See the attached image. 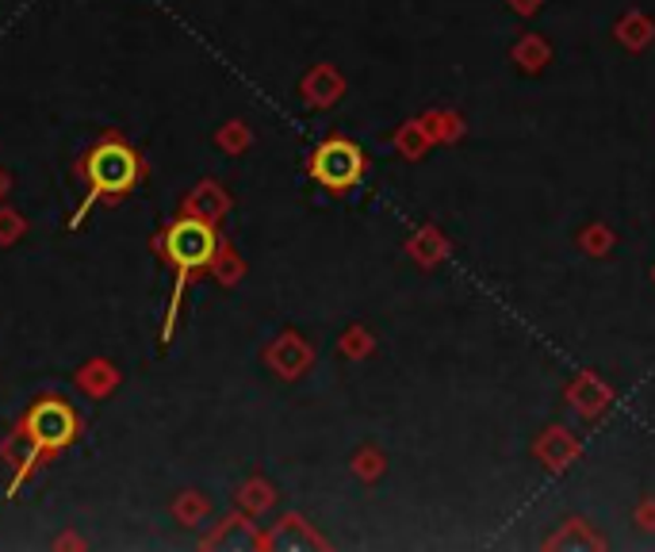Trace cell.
<instances>
[{
  "label": "cell",
  "mask_w": 655,
  "mask_h": 552,
  "mask_svg": "<svg viewBox=\"0 0 655 552\" xmlns=\"http://www.w3.org/2000/svg\"><path fill=\"white\" fill-rule=\"evenodd\" d=\"M89 173H92V185H97L100 192H127L138 177V162L127 147L108 142V147H100L97 154H92Z\"/></svg>",
  "instance_id": "6da1fadb"
},
{
  "label": "cell",
  "mask_w": 655,
  "mask_h": 552,
  "mask_svg": "<svg viewBox=\"0 0 655 552\" xmlns=\"http://www.w3.org/2000/svg\"><path fill=\"white\" fill-rule=\"evenodd\" d=\"M361 170H364V158L353 142L333 138V142H323V147H318L315 177L323 180L326 188H349L356 177H361Z\"/></svg>",
  "instance_id": "7a4b0ae2"
},
{
  "label": "cell",
  "mask_w": 655,
  "mask_h": 552,
  "mask_svg": "<svg viewBox=\"0 0 655 552\" xmlns=\"http://www.w3.org/2000/svg\"><path fill=\"white\" fill-rule=\"evenodd\" d=\"M165 253L177 261L180 268H196L215 253V235L203 223H177L165 235Z\"/></svg>",
  "instance_id": "3957f363"
},
{
  "label": "cell",
  "mask_w": 655,
  "mask_h": 552,
  "mask_svg": "<svg viewBox=\"0 0 655 552\" xmlns=\"http://www.w3.org/2000/svg\"><path fill=\"white\" fill-rule=\"evenodd\" d=\"M32 434L42 446H65L73 438V414L62 403H42L32 414Z\"/></svg>",
  "instance_id": "277c9868"
}]
</instances>
